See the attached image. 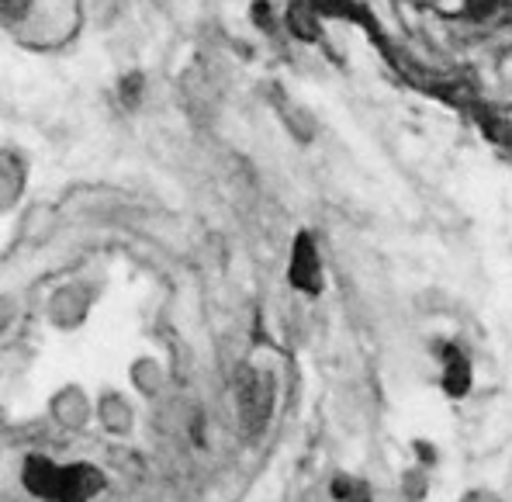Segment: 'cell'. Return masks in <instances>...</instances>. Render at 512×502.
I'll return each mask as SVG.
<instances>
[{
  "mask_svg": "<svg viewBox=\"0 0 512 502\" xmlns=\"http://www.w3.org/2000/svg\"><path fill=\"white\" fill-rule=\"evenodd\" d=\"M267 406H270V381L267 378L256 381L250 374V378H246V385H243V412L263 419V416H267Z\"/></svg>",
  "mask_w": 512,
  "mask_h": 502,
  "instance_id": "obj_2",
  "label": "cell"
},
{
  "mask_svg": "<svg viewBox=\"0 0 512 502\" xmlns=\"http://www.w3.org/2000/svg\"><path fill=\"white\" fill-rule=\"evenodd\" d=\"M0 4H4L7 21H21V18H28V11H32V0H0Z\"/></svg>",
  "mask_w": 512,
  "mask_h": 502,
  "instance_id": "obj_3",
  "label": "cell"
},
{
  "mask_svg": "<svg viewBox=\"0 0 512 502\" xmlns=\"http://www.w3.org/2000/svg\"><path fill=\"white\" fill-rule=\"evenodd\" d=\"M322 267H319V253H315L312 239L308 236H298L295 243V260H291V277H295L298 288L305 291H319L322 284Z\"/></svg>",
  "mask_w": 512,
  "mask_h": 502,
  "instance_id": "obj_1",
  "label": "cell"
}]
</instances>
